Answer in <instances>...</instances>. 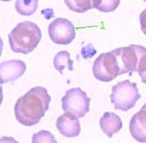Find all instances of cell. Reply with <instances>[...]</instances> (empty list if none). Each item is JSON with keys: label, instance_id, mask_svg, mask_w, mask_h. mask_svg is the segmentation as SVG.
<instances>
[{"label": "cell", "instance_id": "5", "mask_svg": "<svg viewBox=\"0 0 146 143\" xmlns=\"http://www.w3.org/2000/svg\"><path fill=\"white\" fill-rule=\"evenodd\" d=\"M90 98L80 88H72L62 99V107L65 113L76 118L84 117L90 110Z\"/></svg>", "mask_w": 146, "mask_h": 143}, {"label": "cell", "instance_id": "17", "mask_svg": "<svg viewBox=\"0 0 146 143\" xmlns=\"http://www.w3.org/2000/svg\"><path fill=\"white\" fill-rule=\"evenodd\" d=\"M137 72L141 78V81L146 84V55H145L138 66Z\"/></svg>", "mask_w": 146, "mask_h": 143}, {"label": "cell", "instance_id": "20", "mask_svg": "<svg viewBox=\"0 0 146 143\" xmlns=\"http://www.w3.org/2000/svg\"><path fill=\"white\" fill-rule=\"evenodd\" d=\"M144 1H145V3H146V0H144Z\"/></svg>", "mask_w": 146, "mask_h": 143}, {"label": "cell", "instance_id": "14", "mask_svg": "<svg viewBox=\"0 0 146 143\" xmlns=\"http://www.w3.org/2000/svg\"><path fill=\"white\" fill-rule=\"evenodd\" d=\"M70 10L77 13H84L94 8L93 0H64Z\"/></svg>", "mask_w": 146, "mask_h": 143}, {"label": "cell", "instance_id": "1", "mask_svg": "<svg viewBox=\"0 0 146 143\" xmlns=\"http://www.w3.org/2000/svg\"><path fill=\"white\" fill-rule=\"evenodd\" d=\"M51 97L45 88L36 86L20 97L14 107L17 120L24 126L38 124L48 110Z\"/></svg>", "mask_w": 146, "mask_h": 143}, {"label": "cell", "instance_id": "11", "mask_svg": "<svg viewBox=\"0 0 146 143\" xmlns=\"http://www.w3.org/2000/svg\"><path fill=\"white\" fill-rule=\"evenodd\" d=\"M100 128L108 137H112L114 133L119 132L122 128V122L119 116L114 113L106 112L100 118Z\"/></svg>", "mask_w": 146, "mask_h": 143}, {"label": "cell", "instance_id": "3", "mask_svg": "<svg viewBox=\"0 0 146 143\" xmlns=\"http://www.w3.org/2000/svg\"><path fill=\"white\" fill-rule=\"evenodd\" d=\"M139 98L140 95L136 84L128 80L118 82L114 86L110 96L114 109L121 111H128L132 109Z\"/></svg>", "mask_w": 146, "mask_h": 143}, {"label": "cell", "instance_id": "10", "mask_svg": "<svg viewBox=\"0 0 146 143\" xmlns=\"http://www.w3.org/2000/svg\"><path fill=\"white\" fill-rule=\"evenodd\" d=\"M130 132L137 142H146V104L131 118Z\"/></svg>", "mask_w": 146, "mask_h": 143}, {"label": "cell", "instance_id": "19", "mask_svg": "<svg viewBox=\"0 0 146 143\" xmlns=\"http://www.w3.org/2000/svg\"><path fill=\"white\" fill-rule=\"evenodd\" d=\"M2 1H4V2H7V1H10V0H2Z\"/></svg>", "mask_w": 146, "mask_h": 143}, {"label": "cell", "instance_id": "6", "mask_svg": "<svg viewBox=\"0 0 146 143\" xmlns=\"http://www.w3.org/2000/svg\"><path fill=\"white\" fill-rule=\"evenodd\" d=\"M116 51L118 56L121 74H131L133 72H137L141 59L146 55V48L137 45L118 48Z\"/></svg>", "mask_w": 146, "mask_h": 143}, {"label": "cell", "instance_id": "16", "mask_svg": "<svg viewBox=\"0 0 146 143\" xmlns=\"http://www.w3.org/2000/svg\"><path fill=\"white\" fill-rule=\"evenodd\" d=\"M33 142H56L53 135L47 131H40L35 134L32 138Z\"/></svg>", "mask_w": 146, "mask_h": 143}, {"label": "cell", "instance_id": "13", "mask_svg": "<svg viewBox=\"0 0 146 143\" xmlns=\"http://www.w3.org/2000/svg\"><path fill=\"white\" fill-rule=\"evenodd\" d=\"M38 0H16L15 8L22 16L32 15L38 7Z\"/></svg>", "mask_w": 146, "mask_h": 143}, {"label": "cell", "instance_id": "4", "mask_svg": "<svg viewBox=\"0 0 146 143\" xmlns=\"http://www.w3.org/2000/svg\"><path fill=\"white\" fill-rule=\"evenodd\" d=\"M93 74L97 80L108 82L121 75L118 56L116 49L102 53L94 61Z\"/></svg>", "mask_w": 146, "mask_h": 143}, {"label": "cell", "instance_id": "15", "mask_svg": "<svg viewBox=\"0 0 146 143\" xmlns=\"http://www.w3.org/2000/svg\"><path fill=\"white\" fill-rule=\"evenodd\" d=\"M120 0H93L94 8L103 13H111L119 6Z\"/></svg>", "mask_w": 146, "mask_h": 143}, {"label": "cell", "instance_id": "12", "mask_svg": "<svg viewBox=\"0 0 146 143\" xmlns=\"http://www.w3.org/2000/svg\"><path fill=\"white\" fill-rule=\"evenodd\" d=\"M53 65L56 70H58L62 74L63 73L65 67H66L69 71L73 70V61L70 58L69 53L66 50L60 51L54 56Z\"/></svg>", "mask_w": 146, "mask_h": 143}, {"label": "cell", "instance_id": "18", "mask_svg": "<svg viewBox=\"0 0 146 143\" xmlns=\"http://www.w3.org/2000/svg\"><path fill=\"white\" fill-rule=\"evenodd\" d=\"M139 22H140L141 31L146 35V8L139 16Z\"/></svg>", "mask_w": 146, "mask_h": 143}, {"label": "cell", "instance_id": "9", "mask_svg": "<svg viewBox=\"0 0 146 143\" xmlns=\"http://www.w3.org/2000/svg\"><path fill=\"white\" fill-rule=\"evenodd\" d=\"M56 127L62 136L70 138L77 137L80 132V121L78 118L67 113L58 117L56 122Z\"/></svg>", "mask_w": 146, "mask_h": 143}, {"label": "cell", "instance_id": "7", "mask_svg": "<svg viewBox=\"0 0 146 143\" xmlns=\"http://www.w3.org/2000/svg\"><path fill=\"white\" fill-rule=\"evenodd\" d=\"M48 35L57 45H69L76 37V30L69 20L58 17L48 26Z\"/></svg>", "mask_w": 146, "mask_h": 143}, {"label": "cell", "instance_id": "8", "mask_svg": "<svg viewBox=\"0 0 146 143\" xmlns=\"http://www.w3.org/2000/svg\"><path fill=\"white\" fill-rule=\"evenodd\" d=\"M27 69L26 63L23 61L13 59L1 63L0 82L1 84L13 82L21 77Z\"/></svg>", "mask_w": 146, "mask_h": 143}, {"label": "cell", "instance_id": "2", "mask_svg": "<svg viewBox=\"0 0 146 143\" xmlns=\"http://www.w3.org/2000/svg\"><path fill=\"white\" fill-rule=\"evenodd\" d=\"M9 44L15 53L32 52L41 39V31L35 23L26 21L19 23L8 35Z\"/></svg>", "mask_w": 146, "mask_h": 143}]
</instances>
